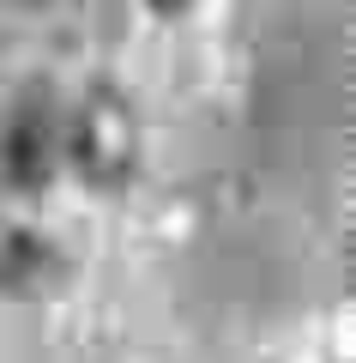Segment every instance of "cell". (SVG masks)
I'll return each instance as SVG.
<instances>
[{"instance_id":"1","label":"cell","mask_w":356,"mask_h":363,"mask_svg":"<svg viewBox=\"0 0 356 363\" xmlns=\"http://www.w3.org/2000/svg\"><path fill=\"white\" fill-rule=\"evenodd\" d=\"M67 152H73L85 182L121 188L133 176V157H139V121H133V109L115 91H91L85 104H79L73 128H67Z\"/></svg>"},{"instance_id":"2","label":"cell","mask_w":356,"mask_h":363,"mask_svg":"<svg viewBox=\"0 0 356 363\" xmlns=\"http://www.w3.org/2000/svg\"><path fill=\"white\" fill-rule=\"evenodd\" d=\"M54 157H61V128H54V109H49V97H37V91H30L25 104L13 109V121H6V140H0L6 182H13V188H25V194H37L42 182L54 176Z\"/></svg>"},{"instance_id":"3","label":"cell","mask_w":356,"mask_h":363,"mask_svg":"<svg viewBox=\"0 0 356 363\" xmlns=\"http://www.w3.org/2000/svg\"><path fill=\"white\" fill-rule=\"evenodd\" d=\"M61 285V255L37 230H6L0 236V291L6 297H49Z\"/></svg>"},{"instance_id":"4","label":"cell","mask_w":356,"mask_h":363,"mask_svg":"<svg viewBox=\"0 0 356 363\" xmlns=\"http://www.w3.org/2000/svg\"><path fill=\"white\" fill-rule=\"evenodd\" d=\"M157 13H181V6H188V0H151Z\"/></svg>"}]
</instances>
